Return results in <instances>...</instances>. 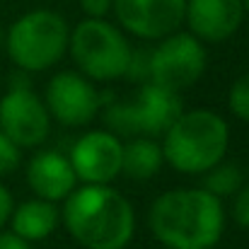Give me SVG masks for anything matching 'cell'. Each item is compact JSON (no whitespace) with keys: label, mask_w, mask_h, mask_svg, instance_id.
<instances>
[{"label":"cell","mask_w":249,"mask_h":249,"mask_svg":"<svg viewBox=\"0 0 249 249\" xmlns=\"http://www.w3.org/2000/svg\"><path fill=\"white\" fill-rule=\"evenodd\" d=\"M150 230L167 249H213L225 230L223 201L206 189H169L150 206Z\"/></svg>","instance_id":"7a4b0ae2"},{"label":"cell","mask_w":249,"mask_h":249,"mask_svg":"<svg viewBox=\"0 0 249 249\" xmlns=\"http://www.w3.org/2000/svg\"><path fill=\"white\" fill-rule=\"evenodd\" d=\"M186 0H114L119 24L148 41H160L184 24Z\"/></svg>","instance_id":"9c48e42d"},{"label":"cell","mask_w":249,"mask_h":249,"mask_svg":"<svg viewBox=\"0 0 249 249\" xmlns=\"http://www.w3.org/2000/svg\"><path fill=\"white\" fill-rule=\"evenodd\" d=\"M71 56L78 71L89 80L109 83L126 75L133 49L124 32L107 19L85 17L75 24L68 39Z\"/></svg>","instance_id":"5b68a950"},{"label":"cell","mask_w":249,"mask_h":249,"mask_svg":"<svg viewBox=\"0 0 249 249\" xmlns=\"http://www.w3.org/2000/svg\"><path fill=\"white\" fill-rule=\"evenodd\" d=\"M27 184L44 201H66L78 184V177L71 167V160L58 150L36 153L27 162Z\"/></svg>","instance_id":"4fadbf2b"},{"label":"cell","mask_w":249,"mask_h":249,"mask_svg":"<svg viewBox=\"0 0 249 249\" xmlns=\"http://www.w3.org/2000/svg\"><path fill=\"white\" fill-rule=\"evenodd\" d=\"M203 174L206 177H203V186L201 189H206L208 194L218 196L220 201L228 198V196H235L240 191V186L245 184V177H242L240 167L235 162H225V160L218 162L215 167H211Z\"/></svg>","instance_id":"2e32d148"},{"label":"cell","mask_w":249,"mask_h":249,"mask_svg":"<svg viewBox=\"0 0 249 249\" xmlns=\"http://www.w3.org/2000/svg\"><path fill=\"white\" fill-rule=\"evenodd\" d=\"M12 232H17L27 242H41L51 237L61 223V208L44 198H32L12 208L10 213Z\"/></svg>","instance_id":"5bb4252c"},{"label":"cell","mask_w":249,"mask_h":249,"mask_svg":"<svg viewBox=\"0 0 249 249\" xmlns=\"http://www.w3.org/2000/svg\"><path fill=\"white\" fill-rule=\"evenodd\" d=\"M68 22L53 10H32L5 32L10 61L22 73H41L56 66L68 51Z\"/></svg>","instance_id":"277c9868"},{"label":"cell","mask_w":249,"mask_h":249,"mask_svg":"<svg viewBox=\"0 0 249 249\" xmlns=\"http://www.w3.org/2000/svg\"><path fill=\"white\" fill-rule=\"evenodd\" d=\"M232 215H235V223H237L240 228L249 230V184H242L240 191L235 194Z\"/></svg>","instance_id":"d6986e66"},{"label":"cell","mask_w":249,"mask_h":249,"mask_svg":"<svg viewBox=\"0 0 249 249\" xmlns=\"http://www.w3.org/2000/svg\"><path fill=\"white\" fill-rule=\"evenodd\" d=\"M80 7H83V12L87 17L104 19L114 10V0H80Z\"/></svg>","instance_id":"ffe728a7"},{"label":"cell","mask_w":249,"mask_h":249,"mask_svg":"<svg viewBox=\"0 0 249 249\" xmlns=\"http://www.w3.org/2000/svg\"><path fill=\"white\" fill-rule=\"evenodd\" d=\"M181 111L184 109L179 92H172L148 80L133 102H114L111 107H107L104 121L109 124L114 136L155 138L165 133Z\"/></svg>","instance_id":"8992f818"},{"label":"cell","mask_w":249,"mask_h":249,"mask_svg":"<svg viewBox=\"0 0 249 249\" xmlns=\"http://www.w3.org/2000/svg\"><path fill=\"white\" fill-rule=\"evenodd\" d=\"M44 104L49 114L63 126H85L102 109V97L89 78L80 73H58L46 85Z\"/></svg>","instance_id":"30bf717a"},{"label":"cell","mask_w":249,"mask_h":249,"mask_svg":"<svg viewBox=\"0 0 249 249\" xmlns=\"http://www.w3.org/2000/svg\"><path fill=\"white\" fill-rule=\"evenodd\" d=\"M12 196H10V191L0 184V228L10 220V213H12Z\"/></svg>","instance_id":"7402d4cb"},{"label":"cell","mask_w":249,"mask_h":249,"mask_svg":"<svg viewBox=\"0 0 249 249\" xmlns=\"http://www.w3.org/2000/svg\"><path fill=\"white\" fill-rule=\"evenodd\" d=\"M165 165L162 145L155 143V138H131L124 143V155H121V174L136 181L153 179Z\"/></svg>","instance_id":"9a60e30c"},{"label":"cell","mask_w":249,"mask_h":249,"mask_svg":"<svg viewBox=\"0 0 249 249\" xmlns=\"http://www.w3.org/2000/svg\"><path fill=\"white\" fill-rule=\"evenodd\" d=\"M61 220L85 249H126L136 235L131 201L109 184H85L63 201Z\"/></svg>","instance_id":"6da1fadb"},{"label":"cell","mask_w":249,"mask_h":249,"mask_svg":"<svg viewBox=\"0 0 249 249\" xmlns=\"http://www.w3.org/2000/svg\"><path fill=\"white\" fill-rule=\"evenodd\" d=\"M124 143L111 131L83 133L68 155L71 167L83 184H109L121 174Z\"/></svg>","instance_id":"8fae6325"},{"label":"cell","mask_w":249,"mask_h":249,"mask_svg":"<svg viewBox=\"0 0 249 249\" xmlns=\"http://www.w3.org/2000/svg\"><path fill=\"white\" fill-rule=\"evenodd\" d=\"M162 155L181 174H203L225 160L230 145V126L213 109L181 111L167 128Z\"/></svg>","instance_id":"3957f363"},{"label":"cell","mask_w":249,"mask_h":249,"mask_svg":"<svg viewBox=\"0 0 249 249\" xmlns=\"http://www.w3.org/2000/svg\"><path fill=\"white\" fill-rule=\"evenodd\" d=\"M0 131L17 148H36L49 138L51 114L27 85H12L0 97Z\"/></svg>","instance_id":"ba28073f"},{"label":"cell","mask_w":249,"mask_h":249,"mask_svg":"<svg viewBox=\"0 0 249 249\" xmlns=\"http://www.w3.org/2000/svg\"><path fill=\"white\" fill-rule=\"evenodd\" d=\"M22 162V155H19V148L0 131V177L5 174H12Z\"/></svg>","instance_id":"ac0fdd59"},{"label":"cell","mask_w":249,"mask_h":249,"mask_svg":"<svg viewBox=\"0 0 249 249\" xmlns=\"http://www.w3.org/2000/svg\"><path fill=\"white\" fill-rule=\"evenodd\" d=\"M32 242L22 240L17 232L7 230V232H0V249H32Z\"/></svg>","instance_id":"44dd1931"},{"label":"cell","mask_w":249,"mask_h":249,"mask_svg":"<svg viewBox=\"0 0 249 249\" xmlns=\"http://www.w3.org/2000/svg\"><path fill=\"white\" fill-rule=\"evenodd\" d=\"M5 44V29H2V24H0V46Z\"/></svg>","instance_id":"603a6c76"},{"label":"cell","mask_w":249,"mask_h":249,"mask_svg":"<svg viewBox=\"0 0 249 249\" xmlns=\"http://www.w3.org/2000/svg\"><path fill=\"white\" fill-rule=\"evenodd\" d=\"M242 5H245V12L249 15V0H242Z\"/></svg>","instance_id":"cb8c5ba5"},{"label":"cell","mask_w":249,"mask_h":249,"mask_svg":"<svg viewBox=\"0 0 249 249\" xmlns=\"http://www.w3.org/2000/svg\"><path fill=\"white\" fill-rule=\"evenodd\" d=\"M208 66L206 46L191 32H174L160 39L148 56V80L172 92H181L196 83Z\"/></svg>","instance_id":"52a82bcc"},{"label":"cell","mask_w":249,"mask_h":249,"mask_svg":"<svg viewBox=\"0 0 249 249\" xmlns=\"http://www.w3.org/2000/svg\"><path fill=\"white\" fill-rule=\"evenodd\" d=\"M228 104H230V111L237 119H242V121L249 124V73H245L242 78H237L235 85L230 87Z\"/></svg>","instance_id":"e0dca14e"},{"label":"cell","mask_w":249,"mask_h":249,"mask_svg":"<svg viewBox=\"0 0 249 249\" xmlns=\"http://www.w3.org/2000/svg\"><path fill=\"white\" fill-rule=\"evenodd\" d=\"M245 19L242 0H186L184 22L189 32L206 44H220L237 34Z\"/></svg>","instance_id":"7c38bea8"}]
</instances>
